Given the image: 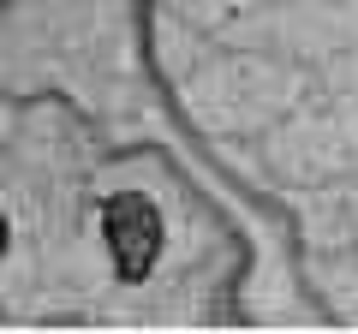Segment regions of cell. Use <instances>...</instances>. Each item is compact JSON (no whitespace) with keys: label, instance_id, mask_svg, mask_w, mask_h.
<instances>
[{"label":"cell","instance_id":"obj_1","mask_svg":"<svg viewBox=\"0 0 358 334\" xmlns=\"http://www.w3.org/2000/svg\"><path fill=\"white\" fill-rule=\"evenodd\" d=\"M102 239H108V257H114L120 281H143L155 269V257H162V215H155L150 197L120 191L102 209Z\"/></svg>","mask_w":358,"mask_h":334}]
</instances>
